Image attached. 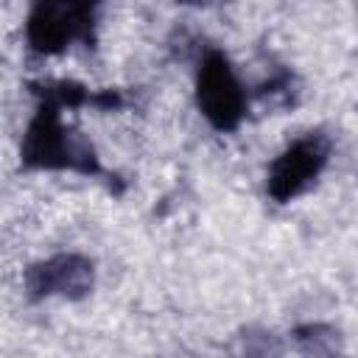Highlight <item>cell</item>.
Instances as JSON below:
<instances>
[{"mask_svg": "<svg viewBox=\"0 0 358 358\" xmlns=\"http://www.w3.org/2000/svg\"><path fill=\"white\" fill-rule=\"evenodd\" d=\"M196 101L201 115L221 131L241 123L246 112V92L224 53H207L196 73Z\"/></svg>", "mask_w": 358, "mask_h": 358, "instance_id": "obj_1", "label": "cell"}, {"mask_svg": "<svg viewBox=\"0 0 358 358\" xmlns=\"http://www.w3.org/2000/svg\"><path fill=\"white\" fill-rule=\"evenodd\" d=\"M330 145L322 134H305L294 140L268 168V193L277 201H291L305 193L322 168L327 165Z\"/></svg>", "mask_w": 358, "mask_h": 358, "instance_id": "obj_2", "label": "cell"}, {"mask_svg": "<svg viewBox=\"0 0 358 358\" xmlns=\"http://www.w3.org/2000/svg\"><path fill=\"white\" fill-rule=\"evenodd\" d=\"M90 25V6L42 3L28 17V42L39 53H59Z\"/></svg>", "mask_w": 358, "mask_h": 358, "instance_id": "obj_3", "label": "cell"}, {"mask_svg": "<svg viewBox=\"0 0 358 358\" xmlns=\"http://www.w3.org/2000/svg\"><path fill=\"white\" fill-rule=\"evenodd\" d=\"M22 157L34 165L56 168V165H76L87 154H81L78 145L70 140L67 129L59 120V112L56 109H42L36 115V120L31 123V129H28Z\"/></svg>", "mask_w": 358, "mask_h": 358, "instance_id": "obj_4", "label": "cell"}, {"mask_svg": "<svg viewBox=\"0 0 358 358\" xmlns=\"http://www.w3.org/2000/svg\"><path fill=\"white\" fill-rule=\"evenodd\" d=\"M92 271L78 257H56L31 274V288L39 294H84L90 288Z\"/></svg>", "mask_w": 358, "mask_h": 358, "instance_id": "obj_5", "label": "cell"}]
</instances>
